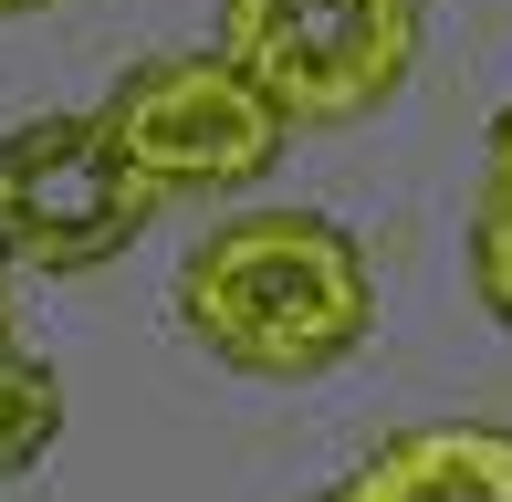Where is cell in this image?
<instances>
[{"instance_id": "9c48e42d", "label": "cell", "mask_w": 512, "mask_h": 502, "mask_svg": "<svg viewBox=\"0 0 512 502\" xmlns=\"http://www.w3.org/2000/svg\"><path fill=\"white\" fill-rule=\"evenodd\" d=\"M0 325H11V272H0Z\"/></svg>"}, {"instance_id": "7a4b0ae2", "label": "cell", "mask_w": 512, "mask_h": 502, "mask_svg": "<svg viewBox=\"0 0 512 502\" xmlns=\"http://www.w3.org/2000/svg\"><path fill=\"white\" fill-rule=\"evenodd\" d=\"M418 0H220V63L283 126H345L398 95Z\"/></svg>"}, {"instance_id": "8992f818", "label": "cell", "mask_w": 512, "mask_h": 502, "mask_svg": "<svg viewBox=\"0 0 512 502\" xmlns=\"http://www.w3.org/2000/svg\"><path fill=\"white\" fill-rule=\"evenodd\" d=\"M53 429H63V377L42 367V356H11V346H0V482L32 471L42 450H53Z\"/></svg>"}, {"instance_id": "30bf717a", "label": "cell", "mask_w": 512, "mask_h": 502, "mask_svg": "<svg viewBox=\"0 0 512 502\" xmlns=\"http://www.w3.org/2000/svg\"><path fill=\"white\" fill-rule=\"evenodd\" d=\"M324 502H356V492H345V482H335V492H324Z\"/></svg>"}, {"instance_id": "6da1fadb", "label": "cell", "mask_w": 512, "mask_h": 502, "mask_svg": "<svg viewBox=\"0 0 512 502\" xmlns=\"http://www.w3.org/2000/svg\"><path fill=\"white\" fill-rule=\"evenodd\" d=\"M178 325L241 377H324L366 346L377 283L366 251L314 210H251L220 220L178 272Z\"/></svg>"}, {"instance_id": "ba28073f", "label": "cell", "mask_w": 512, "mask_h": 502, "mask_svg": "<svg viewBox=\"0 0 512 502\" xmlns=\"http://www.w3.org/2000/svg\"><path fill=\"white\" fill-rule=\"evenodd\" d=\"M21 11H42V0H0V21H21Z\"/></svg>"}, {"instance_id": "3957f363", "label": "cell", "mask_w": 512, "mask_h": 502, "mask_svg": "<svg viewBox=\"0 0 512 502\" xmlns=\"http://www.w3.org/2000/svg\"><path fill=\"white\" fill-rule=\"evenodd\" d=\"M157 220V189L115 157L95 116H32L0 136V262L95 272Z\"/></svg>"}, {"instance_id": "277c9868", "label": "cell", "mask_w": 512, "mask_h": 502, "mask_svg": "<svg viewBox=\"0 0 512 502\" xmlns=\"http://www.w3.org/2000/svg\"><path fill=\"white\" fill-rule=\"evenodd\" d=\"M95 126L115 136V157H126L157 199H178V189H241V178H262L272 157H283V136H293L220 53L136 63V74L105 95Z\"/></svg>"}, {"instance_id": "52a82bcc", "label": "cell", "mask_w": 512, "mask_h": 502, "mask_svg": "<svg viewBox=\"0 0 512 502\" xmlns=\"http://www.w3.org/2000/svg\"><path fill=\"white\" fill-rule=\"evenodd\" d=\"M471 283H481V304L512 325V105L492 126V189H481V220H471Z\"/></svg>"}, {"instance_id": "5b68a950", "label": "cell", "mask_w": 512, "mask_h": 502, "mask_svg": "<svg viewBox=\"0 0 512 502\" xmlns=\"http://www.w3.org/2000/svg\"><path fill=\"white\" fill-rule=\"evenodd\" d=\"M356 502H512V440L502 429H398L345 482Z\"/></svg>"}]
</instances>
